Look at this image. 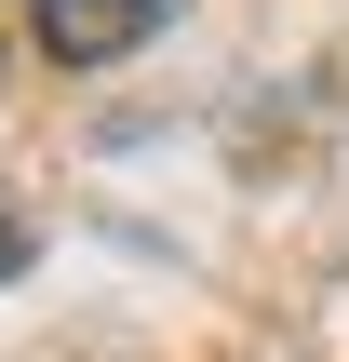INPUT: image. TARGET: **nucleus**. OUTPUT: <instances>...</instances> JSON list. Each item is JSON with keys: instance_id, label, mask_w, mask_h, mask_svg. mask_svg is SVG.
Segmentation results:
<instances>
[{"instance_id": "obj_2", "label": "nucleus", "mask_w": 349, "mask_h": 362, "mask_svg": "<svg viewBox=\"0 0 349 362\" xmlns=\"http://www.w3.org/2000/svg\"><path fill=\"white\" fill-rule=\"evenodd\" d=\"M13 255H27V228H13V215H0V269H13Z\"/></svg>"}, {"instance_id": "obj_1", "label": "nucleus", "mask_w": 349, "mask_h": 362, "mask_svg": "<svg viewBox=\"0 0 349 362\" xmlns=\"http://www.w3.org/2000/svg\"><path fill=\"white\" fill-rule=\"evenodd\" d=\"M27 27L54 67H121L148 27H175V0H27Z\"/></svg>"}]
</instances>
